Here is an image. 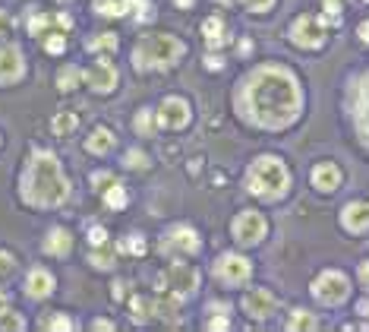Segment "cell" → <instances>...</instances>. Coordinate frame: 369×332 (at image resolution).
Returning a JSON list of instances; mask_svg holds the SVG:
<instances>
[{"instance_id":"6da1fadb","label":"cell","mask_w":369,"mask_h":332,"mask_svg":"<svg viewBox=\"0 0 369 332\" xmlns=\"http://www.w3.org/2000/svg\"><path fill=\"white\" fill-rule=\"evenodd\" d=\"M300 86L294 73L284 67H259L249 73L240 92V108L256 127L265 130H281L300 114Z\"/></svg>"},{"instance_id":"7a4b0ae2","label":"cell","mask_w":369,"mask_h":332,"mask_svg":"<svg viewBox=\"0 0 369 332\" xmlns=\"http://www.w3.org/2000/svg\"><path fill=\"white\" fill-rule=\"evenodd\" d=\"M22 196L32 206H60L69 196V184L60 171V161L51 152H38L26 168L22 177Z\"/></svg>"},{"instance_id":"3957f363","label":"cell","mask_w":369,"mask_h":332,"mask_svg":"<svg viewBox=\"0 0 369 332\" xmlns=\"http://www.w3.org/2000/svg\"><path fill=\"white\" fill-rule=\"evenodd\" d=\"M290 187V174H287L284 161L274 159V155H262L249 165L246 171V190L262 200H281Z\"/></svg>"},{"instance_id":"277c9868","label":"cell","mask_w":369,"mask_h":332,"mask_svg":"<svg viewBox=\"0 0 369 332\" xmlns=\"http://www.w3.org/2000/svg\"><path fill=\"white\" fill-rule=\"evenodd\" d=\"M180 57H183V42L174 38V35H149L133 51L136 70H164V67H174Z\"/></svg>"},{"instance_id":"5b68a950","label":"cell","mask_w":369,"mask_h":332,"mask_svg":"<svg viewBox=\"0 0 369 332\" xmlns=\"http://www.w3.org/2000/svg\"><path fill=\"white\" fill-rule=\"evenodd\" d=\"M158 285H161L167 294H177V298H186V294H192L199 285V272L192 269V266H183V263H174L167 266V269L161 272V278H158Z\"/></svg>"},{"instance_id":"8992f818","label":"cell","mask_w":369,"mask_h":332,"mask_svg":"<svg viewBox=\"0 0 369 332\" xmlns=\"http://www.w3.org/2000/svg\"><path fill=\"white\" fill-rule=\"evenodd\" d=\"M313 294L322 301V304H341V301L350 294L347 276H341V272H335V269L322 272V276L313 282Z\"/></svg>"},{"instance_id":"52a82bcc","label":"cell","mask_w":369,"mask_h":332,"mask_svg":"<svg viewBox=\"0 0 369 332\" xmlns=\"http://www.w3.org/2000/svg\"><path fill=\"white\" fill-rule=\"evenodd\" d=\"M290 38L303 48H319L325 42V19H315V16H300V19L290 26Z\"/></svg>"},{"instance_id":"ba28073f","label":"cell","mask_w":369,"mask_h":332,"mask_svg":"<svg viewBox=\"0 0 369 332\" xmlns=\"http://www.w3.org/2000/svg\"><path fill=\"white\" fill-rule=\"evenodd\" d=\"M249 272H253L249 260H243V256H237V253H224L218 263H215V276L224 285H243L246 278H249Z\"/></svg>"},{"instance_id":"9c48e42d","label":"cell","mask_w":369,"mask_h":332,"mask_svg":"<svg viewBox=\"0 0 369 332\" xmlns=\"http://www.w3.org/2000/svg\"><path fill=\"white\" fill-rule=\"evenodd\" d=\"M262 235H265V219H262L259 212L246 209V212H240L237 219H233V237H237L240 244H259Z\"/></svg>"},{"instance_id":"30bf717a","label":"cell","mask_w":369,"mask_h":332,"mask_svg":"<svg viewBox=\"0 0 369 332\" xmlns=\"http://www.w3.org/2000/svg\"><path fill=\"white\" fill-rule=\"evenodd\" d=\"M158 124L167 127V130H180V127L190 124V104L183 102V98L171 95L164 98L161 108H158Z\"/></svg>"},{"instance_id":"8fae6325","label":"cell","mask_w":369,"mask_h":332,"mask_svg":"<svg viewBox=\"0 0 369 332\" xmlns=\"http://www.w3.org/2000/svg\"><path fill=\"white\" fill-rule=\"evenodd\" d=\"M161 247L171 250V253H196V250H199V235L192 228H186V225H177V228H171L167 235H164Z\"/></svg>"},{"instance_id":"7c38bea8","label":"cell","mask_w":369,"mask_h":332,"mask_svg":"<svg viewBox=\"0 0 369 332\" xmlns=\"http://www.w3.org/2000/svg\"><path fill=\"white\" fill-rule=\"evenodd\" d=\"M243 310L249 313L253 319L272 317V310H274V294H272V291H265V288H253L249 294H243Z\"/></svg>"},{"instance_id":"4fadbf2b","label":"cell","mask_w":369,"mask_h":332,"mask_svg":"<svg viewBox=\"0 0 369 332\" xmlns=\"http://www.w3.org/2000/svg\"><path fill=\"white\" fill-rule=\"evenodd\" d=\"M85 83L92 86L95 92H110L117 86V70L110 61H95L92 70L85 73Z\"/></svg>"},{"instance_id":"5bb4252c","label":"cell","mask_w":369,"mask_h":332,"mask_svg":"<svg viewBox=\"0 0 369 332\" xmlns=\"http://www.w3.org/2000/svg\"><path fill=\"white\" fill-rule=\"evenodd\" d=\"M22 77V54L16 48H0V86L16 83Z\"/></svg>"},{"instance_id":"9a60e30c","label":"cell","mask_w":369,"mask_h":332,"mask_svg":"<svg viewBox=\"0 0 369 332\" xmlns=\"http://www.w3.org/2000/svg\"><path fill=\"white\" fill-rule=\"evenodd\" d=\"M51 26H57V29H60L63 35H67L69 29H73V19H69L67 13H57V16H44V13H35L32 19H28V32H32V35H44V32H48Z\"/></svg>"},{"instance_id":"2e32d148","label":"cell","mask_w":369,"mask_h":332,"mask_svg":"<svg viewBox=\"0 0 369 332\" xmlns=\"http://www.w3.org/2000/svg\"><path fill=\"white\" fill-rule=\"evenodd\" d=\"M28 298H48L54 291V276L48 269H32L28 272V282H26Z\"/></svg>"},{"instance_id":"e0dca14e","label":"cell","mask_w":369,"mask_h":332,"mask_svg":"<svg viewBox=\"0 0 369 332\" xmlns=\"http://www.w3.org/2000/svg\"><path fill=\"white\" fill-rule=\"evenodd\" d=\"M354 111H356V127H360L363 143H369V79H363L360 92H356Z\"/></svg>"},{"instance_id":"ac0fdd59","label":"cell","mask_w":369,"mask_h":332,"mask_svg":"<svg viewBox=\"0 0 369 332\" xmlns=\"http://www.w3.org/2000/svg\"><path fill=\"white\" fill-rule=\"evenodd\" d=\"M313 184L319 190H325V193H331V190L341 184V171H338V165H331V161H325V165H315L313 168Z\"/></svg>"},{"instance_id":"d6986e66","label":"cell","mask_w":369,"mask_h":332,"mask_svg":"<svg viewBox=\"0 0 369 332\" xmlns=\"http://www.w3.org/2000/svg\"><path fill=\"white\" fill-rule=\"evenodd\" d=\"M341 221L347 231H366L369 228V206L363 203H350L347 209L341 212Z\"/></svg>"},{"instance_id":"ffe728a7","label":"cell","mask_w":369,"mask_h":332,"mask_svg":"<svg viewBox=\"0 0 369 332\" xmlns=\"http://www.w3.org/2000/svg\"><path fill=\"white\" fill-rule=\"evenodd\" d=\"M69 247H73V241H69V231H63V228H54L48 235V241H44V250L51 256H67Z\"/></svg>"},{"instance_id":"44dd1931","label":"cell","mask_w":369,"mask_h":332,"mask_svg":"<svg viewBox=\"0 0 369 332\" xmlns=\"http://www.w3.org/2000/svg\"><path fill=\"white\" fill-rule=\"evenodd\" d=\"M85 149H89V152H95V155H104L108 149H114V133H110V130H104V127H98V130L89 136Z\"/></svg>"},{"instance_id":"7402d4cb","label":"cell","mask_w":369,"mask_h":332,"mask_svg":"<svg viewBox=\"0 0 369 332\" xmlns=\"http://www.w3.org/2000/svg\"><path fill=\"white\" fill-rule=\"evenodd\" d=\"M202 35H205V42L212 45V48H215V45L221 48V45L227 42V35H224V22H221L218 16H212V19H205V22H202Z\"/></svg>"},{"instance_id":"603a6c76","label":"cell","mask_w":369,"mask_h":332,"mask_svg":"<svg viewBox=\"0 0 369 332\" xmlns=\"http://www.w3.org/2000/svg\"><path fill=\"white\" fill-rule=\"evenodd\" d=\"M287 329L290 332H313V329H319V319H315L309 310H297L294 317L287 319Z\"/></svg>"},{"instance_id":"cb8c5ba5","label":"cell","mask_w":369,"mask_h":332,"mask_svg":"<svg viewBox=\"0 0 369 332\" xmlns=\"http://www.w3.org/2000/svg\"><path fill=\"white\" fill-rule=\"evenodd\" d=\"M177 301H180L177 294H167V298H158L151 307H155L158 317H164V319H177Z\"/></svg>"},{"instance_id":"d4e9b609","label":"cell","mask_w":369,"mask_h":332,"mask_svg":"<svg viewBox=\"0 0 369 332\" xmlns=\"http://www.w3.org/2000/svg\"><path fill=\"white\" fill-rule=\"evenodd\" d=\"M76 124H79V120H76V114H69V111H63V114H57L54 118V133L57 136H69V133L76 130Z\"/></svg>"},{"instance_id":"484cf974","label":"cell","mask_w":369,"mask_h":332,"mask_svg":"<svg viewBox=\"0 0 369 332\" xmlns=\"http://www.w3.org/2000/svg\"><path fill=\"white\" fill-rule=\"evenodd\" d=\"M114 260H117V250L108 247V244H98V250L92 253V263H95L98 269H108V266H114Z\"/></svg>"},{"instance_id":"4316f807","label":"cell","mask_w":369,"mask_h":332,"mask_svg":"<svg viewBox=\"0 0 369 332\" xmlns=\"http://www.w3.org/2000/svg\"><path fill=\"white\" fill-rule=\"evenodd\" d=\"M104 203H108L110 209H123V206H126V190H123L120 184L114 180V184L104 190Z\"/></svg>"},{"instance_id":"83f0119b","label":"cell","mask_w":369,"mask_h":332,"mask_svg":"<svg viewBox=\"0 0 369 332\" xmlns=\"http://www.w3.org/2000/svg\"><path fill=\"white\" fill-rule=\"evenodd\" d=\"M95 10L101 16H123L126 13V0H95Z\"/></svg>"},{"instance_id":"f1b7e54d","label":"cell","mask_w":369,"mask_h":332,"mask_svg":"<svg viewBox=\"0 0 369 332\" xmlns=\"http://www.w3.org/2000/svg\"><path fill=\"white\" fill-rule=\"evenodd\" d=\"M82 79V73L76 67H63L60 73H57V86H60L63 92H69V89H76V83Z\"/></svg>"},{"instance_id":"f546056e","label":"cell","mask_w":369,"mask_h":332,"mask_svg":"<svg viewBox=\"0 0 369 332\" xmlns=\"http://www.w3.org/2000/svg\"><path fill=\"white\" fill-rule=\"evenodd\" d=\"M89 51H117V35H110V32L95 35L89 42Z\"/></svg>"},{"instance_id":"4dcf8cb0","label":"cell","mask_w":369,"mask_h":332,"mask_svg":"<svg viewBox=\"0 0 369 332\" xmlns=\"http://www.w3.org/2000/svg\"><path fill=\"white\" fill-rule=\"evenodd\" d=\"M136 130L142 133V136H151V133H155V118H151V111H139Z\"/></svg>"},{"instance_id":"1f68e13d","label":"cell","mask_w":369,"mask_h":332,"mask_svg":"<svg viewBox=\"0 0 369 332\" xmlns=\"http://www.w3.org/2000/svg\"><path fill=\"white\" fill-rule=\"evenodd\" d=\"M44 48H48V54H60V51L67 48V38H63V32H51L48 38H44Z\"/></svg>"},{"instance_id":"d6a6232c","label":"cell","mask_w":369,"mask_h":332,"mask_svg":"<svg viewBox=\"0 0 369 332\" xmlns=\"http://www.w3.org/2000/svg\"><path fill=\"white\" fill-rule=\"evenodd\" d=\"M322 7H325L328 22H338L341 19V10H344V0H322Z\"/></svg>"},{"instance_id":"836d02e7","label":"cell","mask_w":369,"mask_h":332,"mask_svg":"<svg viewBox=\"0 0 369 332\" xmlns=\"http://www.w3.org/2000/svg\"><path fill=\"white\" fill-rule=\"evenodd\" d=\"M0 329H22V319L13 317L10 310H0Z\"/></svg>"},{"instance_id":"e575fe53","label":"cell","mask_w":369,"mask_h":332,"mask_svg":"<svg viewBox=\"0 0 369 332\" xmlns=\"http://www.w3.org/2000/svg\"><path fill=\"white\" fill-rule=\"evenodd\" d=\"M13 256L10 253H3V250H0V282H3V278H10L13 276Z\"/></svg>"},{"instance_id":"d590c367","label":"cell","mask_w":369,"mask_h":332,"mask_svg":"<svg viewBox=\"0 0 369 332\" xmlns=\"http://www.w3.org/2000/svg\"><path fill=\"white\" fill-rule=\"evenodd\" d=\"M44 329H73V319L69 317H51L48 323H44Z\"/></svg>"},{"instance_id":"8d00e7d4","label":"cell","mask_w":369,"mask_h":332,"mask_svg":"<svg viewBox=\"0 0 369 332\" xmlns=\"http://www.w3.org/2000/svg\"><path fill=\"white\" fill-rule=\"evenodd\" d=\"M149 310H151V304H145L142 298H133V317H136V319H145V317H149Z\"/></svg>"},{"instance_id":"74e56055","label":"cell","mask_w":369,"mask_h":332,"mask_svg":"<svg viewBox=\"0 0 369 332\" xmlns=\"http://www.w3.org/2000/svg\"><path fill=\"white\" fill-rule=\"evenodd\" d=\"M272 3H274V0H243V7H246V10H253V13H265Z\"/></svg>"},{"instance_id":"f35d334b","label":"cell","mask_w":369,"mask_h":332,"mask_svg":"<svg viewBox=\"0 0 369 332\" xmlns=\"http://www.w3.org/2000/svg\"><path fill=\"white\" fill-rule=\"evenodd\" d=\"M126 165L130 168H149V159L142 152H126Z\"/></svg>"},{"instance_id":"ab89813d","label":"cell","mask_w":369,"mask_h":332,"mask_svg":"<svg viewBox=\"0 0 369 332\" xmlns=\"http://www.w3.org/2000/svg\"><path fill=\"white\" fill-rule=\"evenodd\" d=\"M92 184H95L98 190H108L110 184H114V174H104L101 171V174H95V177H92Z\"/></svg>"},{"instance_id":"60d3db41","label":"cell","mask_w":369,"mask_h":332,"mask_svg":"<svg viewBox=\"0 0 369 332\" xmlns=\"http://www.w3.org/2000/svg\"><path fill=\"white\" fill-rule=\"evenodd\" d=\"M89 244H95V247H98V244H108V231H104V228H92L89 231Z\"/></svg>"},{"instance_id":"b9f144b4","label":"cell","mask_w":369,"mask_h":332,"mask_svg":"<svg viewBox=\"0 0 369 332\" xmlns=\"http://www.w3.org/2000/svg\"><path fill=\"white\" fill-rule=\"evenodd\" d=\"M123 247L130 250V253H145V241H142V237H130Z\"/></svg>"},{"instance_id":"7bdbcfd3","label":"cell","mask_w":369,"mask_h":332,"mask_svg":"<svg viewBox=\"0 0 369 332\" xmlns=\"http://www.w3.org/2000/svg\"><path fill=\"white\" fill-rule=\"evenodd\" d=\"M10 29H13V19L0 10V38H3V35H10Z\"/></svg>"},{"instance_id":"ee69618b","label":"cell","mask_w":369,"mask_h":332,"mask_svg":"<svg viewBox=\"0 0 369 332\" xmlns=\"http://www.w3.org/2000/svg\"><path fill=\"white\" fill-rule=\"evenodd\" d=\"M227 326H231V323H227L224 317H215V319H208V329H227Z\"/></svg>"},{"instance_id":"f6af8a7d","label":"cell","mask_w":369,"mask_h":332,"mask_svg":"<svg viewBox=\"0 0 369 332\" xmlns=\"http://www.w3.org/2000/svg\"><path fill=\"white\" fill-rule=\"evenodd\" d=\"M205 67H208V70H221V57L208 54V57H205Z\"/></svg>"},{"instance_id":"bcb514c9","label":"cell","mask_w":369,"mask_h":332,"mask_svg":"<svg viewBox=\"0 0 369 332\" xmlns=\"http://www.w3.org/2000/svg\"><path fill=\"white\" fill-rule=\"evenodd\" d=\"M360 282L369 288V263H363V266H360Z\"/></svg>"},{"instance_id":"7dc6e473","label":"cell","mask_w":369,"mask_h":332,"mask_svg":"<svg viewBox=\"0 0 369 332\" xmlns=\"http://www.w3.org/2000/svg\"><path fill=\"white\" fill-rule=\"evenodd\" d=\"M360 38L369 45V22H363V26H360Z\"/></svg>"},{"instance_id":"c3c4849f","label":"cell","mask_w":369,"mask_h":332,"mask_svg":"<svg viewBox=\"0 0 369 332\" xmlns=\"http://www.w3.org/2000/svg\"><path fill=\"white\" fill-rule=\"evenodd\" d=\"M95 329H114V323H108V319H95Z\"/></svg>"},{"instance_id":"681fc988","label":"cell","mask_w":369,"mask_h":332,"mask_svg":"<svg viewBox=\"0 0 369 332\" xmlns=\"http://www.w3.org/2000/svg\"><path fill=\"white\" fill-rule=\"evenodd\" d=\"M123 288H126V285H123V282H117V285H114V298H117V301L123 298Z\"/></svg>"},{"instance_id":"f907efd6","label":"cell","mask_w":369,"mask_h":332,"mask_svg":"<svg viewBox=\"0 0 369 332\" xmlns=\"http://www.w3.org/2000/svg\"><path fill=\"white\" fill-rule=\"evenodd\" d=\"M177 7H192V0H174Z\"/></svg>"},{"instance_id":"816d5d0a","label":"cell","mask_w":369,"mask_h":332,"mask_svg":"<svg viewBox=\"0 0 369 332\" xmlns=\"http://www.w3.org/2000/svg\"><path fill=\"white\" fill-rule=\"evenodd\" d=\"M360 310H363V313H366V310H369V307H360Z\"/></svg>"}]
</instances>
